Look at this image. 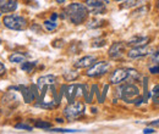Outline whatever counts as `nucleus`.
<instances>
[{
	"label": "nucleus",
	"mask_w": 159,
	"mask_h": 134,
	"mask_svg": "<svg viewBox=\"0 0 159 134\" xmlns=\"http://www.w3.org/2000/svg\"><path fill=\"white\" fill-rule=\"evenodd\" d=\"M65 1H66V0H57V2H58V4H64Z\"/></svg>",
	"instance_id": "nucleus-31"
},
{
	"label": "nucleus",
	"mask_w": 159,
	"mask_h": 134,
	"mask_svg": "<svg viewBox=\"0 0 159 134\" xmlns=\"http://www.w3.org/2000/svg\"><path fill=\"white\" fill-rule=\"evenodd\" d=\"M87 16H88L87 6H84L83 4H80V2H72L65 9L64 15L61 17L67 19L74 24H81L82 22L86 21Z\"/></svg>",
	"instance_id": "nucleus-1"
},
{
	"label": "nucleus",
	"mask_w": 159,
	"mask_h": 134,
	"mask_svg": "<svg viewBox=\"0 0 159 134\" xmlns=\"http://www.w3.org/2000/svg\"><path fill=\"white\" fill-rule=\"evenodd\" d=\"M50 132H55V133H77L81 131H75V129H52Z\"/></svg>",
	"instance_id": "nucleus-21"
},
{
	"label": "nucleus",
	"mask_w": 159,
	"mask_h": 134,
	"mask_svg": "<svg viewBox=\"0 0 159 134\" xmlns=\"http://www.w3.org/2000/svg\"><path fill=\"white\" fill-rule=\"evenodd\" d=\"M149 71H151V73H153V75H159V65L154 66V67H151Z\"/></svg>",
	"instance_id": "nucleus-26"
},
{
	"label": "nucleus",
	"mask_w": 159,
	"mask_h": 134,
	"mask_svg": "<svg viewBox=\"0 0 159 134\" xmlns=\"http://www.w3.org/2000/svg\"><path fill=\"white\" fill-rule=\"evenodd\" d=\"M110 67V63L107 62V61H99V62H94L87 71V76L88 77H100L103 76L105 72H108Z\"/></svg>",
	"instance_id": "nucleus-5"
},
{
	"label": "nucleus",
	"mask_w": 159,
	"mask_h": 134,
	"mask_svg": "<svg viewBox=\"0 0 159 134\" xmlns=\"http://www.w3.org/2000/svg\"><path fill=\"white\" fill-rule=\"evenodd\" d=\"M15 128H17V129H26V131H28V132H31V131H32V127H31V126H28V124H23V123H19V124H16V126H15Z\"/></svg>",
	"instance_id": "nucleus-23"
},
{
	"label": "nucleus",
	"mask_w": 159,
	"mask_h": 134,
	"mask_svg": "<svg viewBox=\"0 0 159 134\" xmlns=\"http://www.w3.org/2000/svg\"><path fill=\"white\" fill-rule=\"evenodd\" d=\"M5 71H6V68H5L4 63H1V62H0V76L5 75Z\"/></svg>",
	"instance_id": "nucleus-27"
},
{
	"label": "nucleus",
	"mask_w": 159,
	"mask_h": 134,
	"mask_svg": "<svg viewBox=\"0 0 159 134\" xmlns=\"http://www.w3.org/2000/svg\"><path fill=\"white\" fill-rule=\"evenodd\" d=\"M36 127H37V128H43V129H49V128L52 127V124H50V123H48V122L37 121V122H36Z\"/></svg>",
	"instance_id": "nucleus-19"
},
{
	"label": "nucleus",
	"mask_w": 159,
	"mask_h": 134,
	"mask_svg": "<svg viewBox=\"0 0 159 134\" xmlns=\"http://www.w3.org/2000/svg\"><path fill=\"white\" fill-rule=\"evenodd\" d=\"M28 58L27 54L14 53V54H11V55L9 56V60H10V62H12V63H22V62L26 61V58Z\"/></svg>",
	"instance_id": "nucleus-14"
},
{
	"label": "nucleus",
	"mask_w": 159,
	"mask_h": 134,
	"mask_svg": "<svg viewBox=\"0 0 159 134\" xmlns=\"http://www.w3.org/2000/svg\"><path fill=\"white\" fill-rule=\"evenodd\" d=\"M84 114V104L81 101H75L67 105L64 110V115L67 119H76L80 118L81 116Z\"/></svg>",
	"instance_id": "nucleus-3"
},
{
	"label": "nucleus",
	"mask_w": 159,
	"mask_h": 134,
	"mask_svg": "<svg viewBox=\"0 0 159 134\" xmlns=\"http://www.w3.org/2000/svg\"><path fill=\"white\" fill-rule=\"evenodd\" d=\"M132 70H127V68H118L115 70L111 76H110V83L111 84H120L121 82H124L125 79H127L131 76Z\"/></svg>",
	"instance_id": "nucleus-6"
},
{
	"label": "nucleus",
	"mask_w": 159,
	"mask_h": 134,
	"mask_svg": "<svg viewBox=\"0 0 159 134\" xmlns=\"http://www.w3.org/2000/svg\"><path fill=\"white\" fill-rule=\"evenodd\" d=\"M58 19V15L57 14H53V16H52V19H53V21H55V19Z\"/></svg>",
	"instance_id": "nucleus-30"
},
{
	"label": "nucleus",
	"mask_w": 159,
	"mask_h": 134,
	"mask_svg": "<svg viewBox=\"0 0 159 134\" xmlns=\"http://www.w3.org/2000/svg\"><path fill=\"white\" fill-rule=\"evenodd\" d=\"M124 53H125V44L124 43H120V41L114 43L110 46V49H109V56L111 58H114V60L122 58Z\"/></svg>",
	"instance_id": "nucleus-8"
},
{
	"label": "nucleus",
	"mask_w": 159,
	"mask_h": 134,
	"mask_svg": "<svg viewBox=\"0 0 159 134\" xmlns=\"http://www.w3.org/2000/svg\"><path fill=\"white\" fill-rule=\"evenodd\" d=\"M115 1H122V0H115Z\"/></svg>",
	"instance_id": "nucleus-32"
},
{
	"label": "nucleus",
	"mask_w": 159,
	"mask_h": 134,
	"mask_svg": "<svg viewBox=\"0 0 159 134\" xmlns=\"http://www.w3.org/2000/svg\"><path fill=\"white\" fill-rule=\"evenodd\" d=\"M149 53H151V48H148L146 45H142V46H136V48L131 49L127 55L130 58H139L148 55Z\"/></svg>",
	"instance_id": "nucleus-9"
},
{
	"label": "nucleus",
	"mask_w": 159,
	"mask_h": 134,
	"mask_svg": "<svg viewBox=\"0 0 159 134\" xmlns=\"http://www.w3.org/2000/svg\"><path fill=\"white\" fill-rule=\"evenodd\" d=\"M121 97L126 102H136L139 100V89L134 84H126L121 88Z\"/></svg>",
	"instance_id": "nucleus-4"
},
{
	"label": "nucleus",
	"mask_w": 159,
	"mask_h": 134,
	"mask_svg": "<svg viewBox=\"0 0 159 134\" xmlns=\"http://www.w3.org/2000/svg\"><path fill=\"white\" fill-rule=\"evenodd\" d=\"M57 82V77L53 76V75H47V76H43L38 78L37 80V85L38 88H42V87H47V85H53L54 83Z\"/></svg>",
	"instance_id": "nucleus-12"
},
{
	"label": "nucleus",
	"mask_w": 159,
	"mask_h": 134,
	"mask_svg": "<svg viewBox=\"0 0 159 134\" xmlns=\"http://www.w3.org/2000/svg\"><path fill=\"white\" fill-rule=\"evenodd\" d=\"M152 62L159 65V51H156V53L152 55Z\"/></svg>",
	"instance_id": "nucleus-25"
},
{
	"label": "nucleus",
	"mask_w": 159,
	"mask_h": 134,
	"mask_svg": "<svg viewBox=\"0 0 159 134\" xmlns=\"http://www.w3.org/2000/svg\"><path fill=\"white\" fill-rule=\"evenodd\" d=\"M2 22H4L5 27H7L9 29H12V31H23L27 27V19L22 16H17V15L5 16Z\"/></svg>",
	"instance_id": "nucleus-2"
},
{
	"label": "nucleus",
	"mask_w": 159,
	"mask_h": 134,
	"mask_svg": "<svg viewBox=\"0 0 159 134\" xmlns=\"http://www.w3.org/2000/svg\"><path fill=\"white\" fill-rule=\"evenodd\" d=\"M105 1H103V0H87L86 6L93 14H102L105 10V4H104Z\"/></svg>",
	"instance_id": "nucleus-7"
},
{
	"label": "nucleus",
	"mask_w": 159,
	"mask_h": 134,
	"mask_svg": "<svg viewBox=\"0 0 159 134\" xmlns=\"http://www.w3.org/2000/svg\"><path fill=\"white\" fill-rule=\"evenodd\" d=\"M153 101L156 102V104H159V85L157 87H154V89H153Z\"/></svg>",
	"instance_id": "nucleus-20"
},
{
	"label": "nucleus",
	"mask_w": 159,
	"mask_h": 134,
	"mask_svg": "<svg viewBox=\"0 0 159 134\" xmlns=\"http://www.w3.org/2000/svg\"><path fill=\"white\" fill-rule=\"evenodd\" d=\"M57 27H58V23H57L55 21H53V19H49V21H45V22H44V28H45L47 31H49V32L57 29Z\"/></svg>",
	"instance_id": "nucleus-16"
},
{
	"label": "nucleus",
	"mask_w": 159,
	"mask_h": 134,
	"mask_svg": "<svg viewBox=\"0 0 159 134\" xmlns=\"http://www.w3.org/2000/svg\"><path fill=\"white\" fill-rule=\"evenodd\" d=\"M104 44H105V40H104V39H98V40H94V41H93L92 46L98 48V46H103Z\"/></svg>",
	"instance_id": "nucleus-24"
},
{
	"label": "nucleus",
	"mask_w": 159,
	"mask_h": 134,
	"mask_svg": "<svg viewBox=\"0 0 159 134\" xmlns=\"http://www.w3.org/2000/svg\"><path fill=\"white\" fill-rule=\"evenodd\" d=\"M34 66H36V62H27V61H25L21 65V70L25 71V72H31Z\"/></svg>",
	"instance_id": "nucleus-18"
},
{
	"label": "nucleus",
	"mask_w": 159,
	"mask_h": 134,
	"mask_svg": "<svg viewBox=\"0 0 159 134\" xmlns=\"http://www.w3.org/2000/svg\"><path fill=\"white\" fill-rule=\"evenodd\" d=\"M17 0H0V12H12L17 9Z\"/></svg>",
	"instance_id": "nucleus-10"
},
{
	"label": "nucleus",
	"mask_w": 159,
	"mask_h": 134,
	"mask_svg": "<svg viewBox=\"0 0 159 134\" xmlns=\"http://www.w3.org/2000/svg\"><path fill=\"white\" fill-rule=\"evenodd\" d=\"M156 131L154 129H152V128H144L143 129V133H154Z\"/></svg>",
	"instance_id": "nucleus-28"
},
{
	"label": "nucleus",
	"mask_w": 159,
	"mask_h": 134,
	"mask_svg": "<svg viewBox=\"0 0 159 134\" xmlns=\"http://www.w3.org/2000/svg\"><path fill=\"white\" fill-rule=\"evenodd\" d=\"M103 24V21L102 19H94L92 21L91 23H88V28H94V27H99Z\"/></svg>",
	"instance_id": "nucleus-22"
},
{
	"label": "nucleus",
	"mask_w": 159,
	"mask_h": 134,
	"mask_svg": "<svg viewBox=\"0 0 159 134\" xmlns=\"http://www.w3.org/2000/svg\"><path fill=\"white\" fill-rule=\"evenodd\" d=\"M148 41H149V38L148 37H142V36H136V37H134V38H131L129 41H127V44L130 45V46H142V45H147L148 44Z\"/></svg>",
	"instance_id": "nucleus-13"
},
{
	"label": "nucleus",
	"mask_w": 159,
	"mask_h": 134,
	"mask_svg": "<svg viewBox=\"0 0 159 134\" xmlns=\"http://www.w3.org/2000/svg\"><path fill=\"white\" fill-rule=\"evenodd\" d=\"M0 43H1V39H0Z\"/></svg>",
	"instance_id": "nucleus-34"
},
{
	"label": "nucleus",
	"mask_w": 159,
	"mask_h": 134,
	"mask_svg": "<svg viewBox=\"0 0 159 134\" xmlns=\"http://www.w3.org/2000/svg\"><path fill=\"white\" fill-rule=\"evenodd\" d=\"M158 7H159V0H158Z\"/></svg>",
	"instance_id": "nucleus-33"
},
{
	"label": "nucleus",
	"mask_w": 159,
	"mask_h": 134,
	"mask_svg": "<svg viewBox=\"0 0 159 134\" xmlns=\"http://www.w3.org/2000/svg\"><path fill=\"white\" fill-rule=\"evenodd\" d=\"M96 62V56H84V58H80L79 61L75 63V67L76 68H87V67H91L93 63Z\"/></svg>",
	"instance_id": "nucleus-11"
},
{
	"label": "nucleus",
	"mask_w": 159,
	"mask_h": 134,
	"mask_svg": "<svg viewBox=\"0 0 159 134\" xmlns=\"http://www.w3.org/2000/svg\"><path fill=\"white\" fill-rule=\"evenodd\" d=\"M151 126H153V127H158V128H159V119L151 122Z\"/></svg>",
	"instance_id": "nucleus-29"
},
{
	"label": "nucleus",
	"mask_w": 159,
	"mask_h": 134,
	"mask_svg": "<svg viewBox=\"0 0 159 134\" xmlns=\"http://www.w3.org/2000/svg\"><path fill=\"white\" fill-rule=\"evenodd\" d=\"M139 4V0H125L121 5H120V9H130V7H134Z\"/></svg>",
	"instance_id": "nucleus-17"
},
{
	"label": "nucleus",
	"mask_w": 159,
	"mask_h": 134,
	"mask_svg": "<svg viewBox=\"0 0 159 134\" xmlns=\"http://www.w3.org/2000/svg\"><path fill=\"white\" fill-rule=\"evenodd\" d=\"M22 94L25 96V100H26V102H31V101H33V92L30 89V88H23L22 89Z\"/></svg>",
	"instance_id": "nucleus-15"
}]
</instances>
